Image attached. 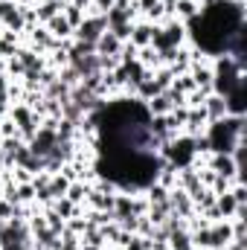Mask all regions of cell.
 Returning a JSON list of instances; mask_svg holds the SVG:
<instances>
[{
    "label": "cell",
    "mask_w": 247,
    "mask_h": 250,
    "mask_svg": "<svg viewBox=\"0 0 247 250\" xmlns=\"http://www.w3.org/2000/svg\"><path fill=\"white\" fill-rule=\"evenodd\" d=\"M0 76H6V59H0Z\"/></svg>",
    "instance_id": "9"
},
{
    "label": "cell",
    "mask_w": 247,
    "mask_h": 250,
    "mask_svg": "<svg viewBox=\"0 0 247 250\" xmlns=\"http://www.w3.org/2000/svg\"><path fill=\"white\" fill-rule=\"evenodd\" d=\"M64 3H67V0H44V3H35V18H38V26H44L47 21H53L56 15H62Z\"/></svg>",
    "instance_id": "5"
},
{
    "label": "cell",
    "mask_w": 247,
    "mask_h": 250,
    "mask_svg": "<svg viewBox=\"0 0 247 250\" xmlns=\"http://www.w3.org/2000/svg\"><path fill=\"white\" fill-rule=\"evenodd\" d=\"M204 114H206V120L209 123H218V120H224L227 117V105H224V96H218V93H209L206 99H204Z\"/></svg>",
    "instance_id": "3"
},
{
    "label": "cell",
    "mask_w": 247,
    "mask_h": 250,
    "mask_svg": "<svg viewBox=\"0 0 247 250\" xmlns=\"http://www.w3.org/2000/svg\"><path fill=\"white\" fill-rule=\"evenodd\" d=\"M44 29H47L56 41H67V38H73V26L64 21V15H56L53 21H47V23H44Z\"/></svg>",
    "instance_id": "6"
},
{
    "label": "cell",
    "mask_w": 247,
    "mask_h": 250,
    "mask_svg": "<svg viewBox=\"0 0 247 250\" xmlns=\"http://www.w3.org/2000/svg\"><path fill=\"white\" fill-rule=\"evenodd\" d=\"M245 117H224L218 123L206 125V140L212 154H230L239 143H245Z\"/></svg>",
    "instance_id": "1"
},
{
    "label": "cell",
    "mask_w": 247,
    "mask_h": 250,
    "mask_svg": "<svg viewBox=\"0 0 247 250\" xmlns=\"http://www.w3.org/2000/svg\"><path fill=\"white\" fill-rule=\"evenodd\" d=\"M120 53H123V41L108 29L99 41H96V56H111V59H120Z\"/></svg>",
    "instance_id": "4"
},
{
    "label": "cell",
    "mask_w": 247,
    "mask_h": 250,
    "mask_svg": "<svg viewBox=\"0 0 247 250\" xmlns=\"http://www.w3.org/2000/svg\"><path fill=\"white\" fill-rule=\"evenodd\" d=\"M105 32H108V21H105V15L96 12V9L90 6V12L84 15V21L73 29V41H90V44H96Z\"/></svg>",
    "instance_id": "2"
},
{
    "label": "cell",
    "mask_w": 247,
    "mask_h": 250,
    "mask_svg": "<svg viewBox=\"0 0 247 250\" xmlns=\"http://www.w3.org/2000/svg\"><path fill=\"white\" fill-rule=\"evenodd\" d=\"M9 218H15V204H12V201H6V198L0 195V224H3V221H9Z\"/></svg>",
    "instance_id": "7"
},
{
    "label": "cell",
    "mask_w": 247,
    "mask_h": 250,
    "mask_svg": "<svg viewBox=\"0 0 247 250\" xmlns=\"http://www.w3.org/2000/svg\"><path fill=\"white\" fill-rule=\"evenodd\" d=\"M230 195L236 198V204H247V187H245V184H236V181H233V187H230Z\"/></svg>",
    "instance_id": "8"
}]
</instances>
